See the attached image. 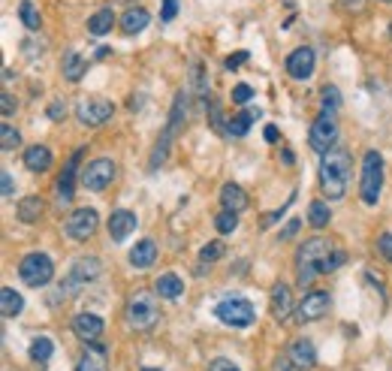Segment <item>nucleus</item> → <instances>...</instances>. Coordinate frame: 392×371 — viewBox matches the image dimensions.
<instances>
[{
    "mask_svg": "<svg viewBox=\"0 0 392 371\" xmlns=\"http://www.w3.org/2000/svg\"><path fill=\"white\" fill-rule=\"evenodd\" d=\"M350 182V154L344 148H332L320 157V187L329 199H341Z\"/></svg>",
    "mask_w": 392,
    "mask_h": 371,
    "instance_id": "nucleus-1",
    "label": "nucleus"
},
{
    "mask_svg": "<svg viewBox=\"0 0 392 371\" xmlns=\"http://www.w3.org/2000/svg\"><path fill=\"white\" fill-rule=\"evenodd\" d=\"M332 257V245L323 239V235H314L308 239L305 245L299 247L296 254V272H299V287L305 290L308 284H314V278L323 275V269H326V260Z\"/></svg>",
    "mask_w": 392,
    "mask_h": 371,
    "instance_id": "nucleus-2",
    "label": "nucleus"
},
{
    "mask_svg": "<svg viewBox=\"0 0 392 371\" xmlns=\"http://www.w3.org/2000/svg\"><path fill=\"white\" fill-rule=\"evenodd\" d=\"M380 190H384V154L372 148L362 157V182H360V196L365 206H377Z\"/></svg>",
    "mask_w": 392,
    "mask_h": 371,
    "instance_id": "nucleus-3",
    "label": "nucleus"
},
{
    "mask_svg": "<svg viewBox=\"0 0 392 371\" xmlns=\"http://www.w3.org/2000/svg\"><path fill=\"white\" fill-rule=\"evenodd\" d=\"M127 323L136 332H148L160 323V305L151 293H133L127 302Z\"/></svg>",
    "mask_w": 392,
    "mask_h": 371,
    "instance_id": "nucleus-4",
    "label": "nucleus"
},
{
    "mask_svg": "<svg viewBox=\"0 0 392 371\" xmlns=\"http://www.w3.org/2000/svg\"><path fill=\"white\" fill-rule=\"evenodd\" d=\"M215 317L220 323H227L232 326V329H248V326L256 320V311L248 299H242V296H227V299H220L218 305H215Z\"/></svg>",
    "mask_w": 392,
    "mask_h": 371,
    "instance_id": "nucleus-5",
    "label": "nucleus"
},
{
    "mask_svg": "<svg viewBox=\"0 0 392 371\" xmlns=\"http://www.w3.org/2000/svg\"><path fill=\"white\" fill-rule=\"evenodd\" d=\"M18 278L25 281L28 287H46L49 281L54 278V263H52V257L49 254H28L25 260L18 263Z\"/></svg>",
    "mask_w": 392,
    "mask_h": 371,
    "instance_id": "nucleus-6",
    "label": "nucleus"
},
{
    "mask_svg": "<svg viewBox=\"0 0 392 371\" xmlns=\"http://www.w3.org/2000/svg\"><path fill=\"white\" fill-rule=\"evenodd\" d=\"M308 142H311V148L317 151L320 157L329 154L335 148V142H338V121H335V115L320 112V115L314 118L311 130H308Z\"/></svg>",
    "mask_w": 392,
    "mask_h": 371,
    "instance_id": "nucleus-7",
    "label": "nucleus"
},
{
    "mask_svg": "<svg viewBox=\"0 0 392 371\" xmlns=\"http://www.w3.org/2000/svg\"><path fill=\"white\" fill-rule=\"evenodd\" d=\"M82 187L91 190V194H100V190H106L112 182H115V163L109 160V157H97L82 170Z\"/></svg>",
    "mask_w": 392,
    "mask_h": 371,
    "instance_id": "nucleus-8",
    "label": "nucleus"
},
{
    "mask_svg": "<svg viewBox=\"0 0 392 371\" xmlns=\"http://www.w3.org/2000/svg\"><path fill=\"white\" fill-rule=\"evenodd\" d=\"M97 227H100V218H97L94 208H76L64 223V230L73 242H88L97 232Z\"/></svg>",
    "mask_w": 392,
    "mask_h": 371,
    "instance_id": "nucleus-9",
    "label": "nucleus"
},
{
    "mask_svg": "<svg viewBox=\"0 0 392 371\" xmlns=\"http://www.w3.org/2000/svg\"><path fill=\"white\" fill-rule=\"evenodd\" d=\"M112 115H115V103H109V100H82L76 106V118L85 127H103Z\"/></svg>",
    "mask_w": 392,
    "mask_h": 371,
    "instance_id": "nucleus-10",
    "label": "nucleus"
},
{
    "mask_svg": "<svg viewBox=\"0 0 392 371\" xmlns=\"http://www.w3.org/2000/svg\"><path fill=\"white\" fill-rule=\"evenodd\" d=\"M332 308V296L326 293V290H311V293H305V299L299 302L296 308V320L299 323H311V320H320L326 317Z\"/></svg>",
    "mask_w": 392,
    "mask_h": 371,
    "instance_id": "nucleus-11",
    "label": "nucleus"
},
{
    "mask_svg": "<svg viewBox=\"0 0 392 371\" xmlns=\"http://www.w3.org/2000/svg\"><path fill=\"white\" fill-rule=\"evenodd\" d=\"M103 275V263L97 257H78L66 272V287H82V284H94Z\"/></svg>",
    "mask_w": 392,
    "mask_h": 371,
    "instance_id": "nucleus-12",
    "label": "nucleus"
},
{
    "mask_svg": "<svg viewBox=\"0 0 392 371\" xmlns=\"http://www.w3.org/2000/svg\"><path fill=\"white\" fill-rule=\"evenodd\" d=\"M82 154H85V148H78V151H73L70 154V160L64 163V170H61V175H58V199H61V206H70L73 202V187H76V170H78V160H82Z\"/></svg>",
    "mask_w": 392,
    "mask_h": 371,
    "instance_id": "nucleus-13",
    "label": "nucleus"
},
{
    "mask_svg": "<svg viewBox=\"0 0 392 371\" xmlns=\"http://www.w3.org/2000/svg\"><path fill=\"white\" fill-rule=\"evenodd\" d=\"M103 329H106V323H103V317H100V314H88V311H82V314H76V317H73V332H76L85 344L100 341Z\"/></svg>",
    "mask_w": 392,
    "mask_h": 371,
    "instance_id": "nucleus-14",
    "label": "nucleus"
},
{
    "mask_svg": "<svg viewBox=\"0 0 392 371\" xmlns=\"http://www.w3.org/2000/svg\"><path fill=\"white\" fill-rule=\"evenodd\" d=\"M314 66H317V58H314V49L299 46L296 52H290V58H287V73L293 76V78H299V82H305V78H311Z\"/></svg>",
    "mask_w": 392,
    "mask_h": 371,
    "instance_id": "nucleus-15",
    "label": "nucleus"
},
{
    "mask_svg": "<svg viewBox=\"0 0 392 371\" xmlns=\"http://www.w3.org/2000/svg\"><path fill=\"white\" fill-rule=\"evenodd\" d=\"M268 308H272V317L278 323H284L290 314H293V290H290V284H278L272 287V293H268Z\"/></svg>",
    "mask_w": 392,
    "mask_h": 371,
    "instance_id": "nucleus-16",
    "label": "nucleus"
},
{
    "mask_svg": "<svg viewBox=\"0 0 392 371\" xmlns=\"http://www.w3.org/2000/svg\"><path fill=\"white\" fill-rule=\"evenodd\" d=\"M133 230H136V215H133V211H127V208L112 211V218H109V235H112V242L130 239Z\"/></svg>",
    "mask_w": 392,
    "mask_h": 371,
    "instance_id": "nucleus-17",
    "label": "nucleus"
},
{
    "mask_svg": "<svg viewBox=\"0 0 392 371\" xmlns=\"http://www.w3.org/2000/svg\"><path fill=\"white\" fill-rule=\"evenodd\" d=\"M287 356H290V363H293L296 368H302V371H308V368L317 365V351H314V344L308 338H299V341L290 344Z\"/></svg>",
    "mask_w": 392,
    "mask_h": 371,
    "instance_id": "nucleus-18",
    "label": "nucleus"
},
{
    "mask_svg": "<svg viewBox=\"0 0 392 371\" xmlns=\"http://www.w3.org/2000/svg\"><path fill=\"white\" fill-rule=\"evenodd\" d=\"M76 371H109V363H106V347L103 344H88L85 347V356L78 359Z\"/></svg>",
    "mask_w": 392,
    "mask_h": 371,
    "instance_id": "nucleus-19",
    "label": "nucleus"
},
{
    "mask_svg": "<svg viewBox=\"0 0 392 371\" xmlns=\"http://www.w3.org/2000/svg\"><path fill=\"white\" fill-rule=\"evenodd\" d=\"M220 206L227 208V211H244L248 208V194H244V187L242 184H232V182H227L220 187Z\"/></svg>",
    "mask_w": 392,
    "mask_h": 371,
    "instance_id": "nucleus-20",
    "label": "nucleus"
},
{
    "mask_svg": "<svg viewBox=\"0 0 392 371\" xmlns=\"http://www.w3.org/2000/svg\"><path fill=\"white\" fill-rule=\"evenodd\" d=\"M25 166L37 175L49 172L52 170V151L46 148V145H30V148L25 151Z\"/></svg>",
    "mask_w": 392,
    "mask_h": 371,
    "instance_id": "nucleus-21",
    "label": "nucleus"
},
{
    "mask_svg": "<svg viewBox=\"0 0 392 371\" xmlns=\"http://www.w3.org/2000/svg\"><path fill=\"white\" fill-rule=\"evenodd\" d=\"M148 21H151L148 9L133 6V9H127V13H124V18H121V30H124L127 37H136V33H142L145 28H148Z\"/></svg>",
    "mask_w": 392,
    "mask_h": 371,
    "instance_id": "nucleus-22",
    "label": "nucleus"
},
{
    "mask_svg": "<svg viewBox=\"0 0 392 371\" xmlns=\"http://www.w3.org/2000/svg\"><path fill=\"white\" fill-rule=\"evenodd\" d=\"M42 211H46V202H42V196H25L16 206V218L21 223H37L42 218Z\"/></svg>",
    "mask_w": 392,
    "mask_h": 371,
    "instance_id": "nucleus-23",
    "label": "nucleus"
},
{
    "mask_svg": "<svg viewBox=\"0 0 392 371\" xmlns=\"http://www.w3.org/2000/svg\"><path fill=\"white\" fill-rule=\"evenodd\" d=\"M21 311H25V296H21L18 290H13V287L0 290V314H4L6 320H13V317H18Z\"/></svg>",
    "mask_w": 392,
    "mask_h": 371,
    "instance_id": "nucleus-24",
    "label": "nucleus"
},
{
    "mask_svg": "<svg viewBox=\"0 0 392 371\" xmlns=\"http://www.w3.org/2000/svg\"><path fill=\"white\" fill-rule=\"evenodd\" d=\"M61 70H64V78H66V82H73V85L82 82V76H85V70H88V58H82L78 52H66Z\"/></svg>",
    "mask_w": 392,
    "mask_h": 371,
    "instance_id": "nucleus-25",
    "label": "nucleus"
},
{
    "mask_svg": "<svg viewBox=\"0 0 392 371\" xmlns=\"http://www.w3.org/2000/svg\"><path fill=\"white\" fill-rule=\"evenodd\" d=\"M254 118H260V109H256V106H248L244 112H239V115H232V118H230V124H227V133H230V136H235V139H242L244 133L251 130Z\"/></svg>",
    "mask_w": 392,
    "mask_h": 371,
    "instance_id": "nucleus-26",
    "label": "nucleus"
},
{
    "mask_svg": "<svg viewBox=\"0 0 392 371\" xmlns=\"http://www.w3.org/2000/svg\"><path fill=\"white\" fill-rule=\"evenodd\" d=\"M178 136L175 130H170V127H163V133H160V139H157V145H154V154H151V163H148V170L154 172V170H160V166L166 163V157H170V148H172V139Z\"/></svg>",
    "mask_w": 392,
    "mask_h": 371,
    "instance_id": "nucleus-27",
    "label": "nucleus"
},
{
    "mask_svg": "<svg viewBox=\"0 0 392 371\" xmlns=\"http://www.w3.org/2000/svg\"><path fill=\"white\" fill-rule=\"evenodd\" d=\"M154 290H157V296H160V299H178L184 293V281L178 278L175 272H166V275L157 278Z\"/></svg>",
    "mask_w": 392,
    "mask_h": 371,
    "instance_id": "nucleus-28",
    "label": "nucleus"
},
{
    "mask_svg": "<svg viewBox=\"0 0 392 371\" xmlns=\"http://www.w3.org/2000/svg\"><path fill=\"white\" fill-rule=\"evenodd\" d=\"M154 260H157V245L151 239L136 242V247L130 251V266H136V269H148Z\"/></svg>",
    "mask_w": 392,
    "mask_h": 371,
    "instance_id": "nucleus-29",
    "label": "nucleus"
},
{
    "mask_svg": "<svg viewBox=\"0 0 392 371\" xmlns=\"http://www.w3.org/2000/svg\"><path fill=\"white\" fill-rule=\"evenodd\" d=\"M112 25H115V13H112V6H103V9H97V13L88 18V33H94V37H106V33H112Z\"/></svg>",
    "mask_w": 392,
    "mask_h": 371,
    "instance_id": "nucleus-30",
    "label": "nucleus"
},
{
    "mask_svg": "<svg viewBox=\"0 0 392 371\" xmlns=\"http://www.w3.org/2000/svg\"><path fill=\"white\" fill-rule=\"evenodd\" d=\"M329 220H332L329 202H323V199H314L311 206H308V223H311L314 230H323V227H329Z\"/></svg>",
    "mask_w": 392,
    "mask_h": 371,
    "instance_id": "nucleus-31",
    "label": "nucleus"
},
{
    "mask_svg": "<svg viewBox=\"0 0 392 371\" xmlns=\"http://www.w3.org/2000/svg\"><path fill=\"white\" fill-rule=\"evenodd\" d=\"M54 353V341L49 338V335H40V338L30 341V359L33 363H49Z\"/></svg>",
    "mask_w": 392,
    "mask_h": 371,
    "instance_id": "nucleus-32",
    "label": "nucleus"
},
{
    "mask_svg": "<svg viewBox=\"0 0 392 371\" xmlns=\"http://www.w3.org/2000/svg\"><path fill=\"white\" fill-rule=\"evenodd\" d=\"M18 18H21V25H25L28 30H40V28H42L40 9L33 6L30 0H21V4H18Z\"/></svg>",
    "mask_w": 392,
    "mask_h": 371,
    "instance_id": "nucleus-33",
    "label": "nucleus"
},
{
    "mask_svg": "<svg viewBox=\"0 0 392 371\" xmlns=\"http://www.w3.org/2000/svg\"><path fill=\"white\" fill-rule=\"evenodd\" d=\"M320 100H323V112H326V115H335V112L341 109V91L335 85H326L320 91Z\"/></svg>",
    "mask_w": 392,
    "mask_h": 371,
    "instance_id": "nucleus-34",
    "label": "nucleus"
},
{
    "mask_svg": "<svg viewBox=\"0 0 392 371\" xmlns=\"http://www.w3.org/2000/svg\"><path fill=\"white\" fill-rule=\"evenodd\" d=\"M215 227H218L220 235H230V232L239 230V215L223 208V211H218V215H215Z\"/></svg>",
    "mask_w": 392,
    "mask_h": 371,
    "instance_id": "nucleus-35",
    "label": "nucleus"
},
{
    "mask_svg": "<svg viewBox=\"0 0 392 371\" xmlns=\"http://www.w3.org/2000/svg\"><path fill=\"white\" fill-rule=\"evenodd\" d=\"M18 145H21L18 130L13 127V124H4V127H0V148H4V151H16Z\"/></svg>",
    "mask_w": 392,
    "mask_h": 371,
    "instance_id": "nucleus-36",
    "label": "nucleus"
},
{
    "mask_svg": "<svg viewBox=\"0 0 392 371\" xmlns=\"http://www.w3.org/2000/svg\"><path fill=\"white\" fill-rule=\"evenodd\" d=\"M223 254H227V245H223V242H208V245H203V251H199V260H203V263H218Z\"/></svg>",
    "mask_w": 392,
    "mask_h": 371,
    "instance_id": "nucleus-37",
    "label": "nucleus"
},
{
    "mask_svg": "<svg viewBox=\"0 0 392 371\" xmlns=\"http://www.w3.org/2000/svg\"><path fill=\"white\" fill-rule=\"evenodd\" d=\"M208 118H211V127H215V133H227V124L230 121H223V115H220V106L218 103H208Z\"/></svg>",
    "mask_w": 392,
    "mask_h": 371,
    "instance_id": "nucleus-38",
    "label": "nucleus"
},
{
    "mask_svg": "<svg viewBox=\"0 0 392 371\" xmlns=\"http://www.w3.org/2000/svg\"><path fill=\"white\" fill-rule=\"evenodd\" d=\"M254 100V88L251 85H235L232 88V103L235 106H244V103H251Z\"/></svg>",
    "mask_w": 392,
    "mask_h": 371,
    "instance_id": "nucleus-39",
    "label": "nucleus"
},
{
    "mask_svg": "<svg viewBox=\"0 0 392 371\" xmlns=\"http://www.w3.org/2000/svg\"><path fill=\"white\" fill-rule=\"evenodd\" d=\"M377 251H380V257H384L386 263H392V232H384L377 239Z\"/></svg>",
    "mask_w": 392,
    "mask_h": 371,
    "instance_id": "nucleus-40",
    "label": "nucleus"
},
{
    "mask_svg": "<svg viewBox=\"0 0 392 371\" xmlns=\"http://www.w3.org/2000/svg\"><path fill=\"white\" fill-rule=\"evenodd\" d=\"M208 371H242V368L235 365L232 359H223V356H218V359H211V363H208Z\"/></svg>",
    "mask_w": 392,
    "mask_h": 371,
    "instance_id": "nucleus-41",
    "label": "nucleus"
},
{
    "mask_svg": "<svg viewBox=\"0 0 392 371\" xmlns=\"http://www.w3.org/2000/svg\"><path fill=\"white\" fill-rule=\"evenodd\" d=\"M338 4V9H344V13H362L368 0H335Z\"/></svg>",
    "mask_w": 392,
    "mask_h": 371,
    "instance_id": "nucleus-42",
    "label": "nucleus"
},
{
    "mask_svg": "<svg viewBox=\"0 0 392 371\" xmlns=\"http://www.w3.org/2000/svg\"><path fill=\"white\" fill-rule=\"evenodd\" d=\"M0 184H4V196L6 199H13L16 196V182H13V172H0Z\"/></svg>",
    "mask_w": 392,
    "mask_h": 371,
    "instance_id": "nucleus-43",
    "label": "nucleus"
},
{
    "mask_svg": "<svg viewBox=\"0 0 392 371\" xmlns=\"http://www.w3.org/2000/svg\"><path fill=\"white\" fill-rule=\"evenodd\" d=\"M18 106H16V100H13V94H0V112H4V118H9V115H13V112H16Z\"/></svg>",
    "mask_w": 392,
    "mask_h": 371,
    "instance_id": "nucleus-44",
    "label": "nucleus"
},
{
    "mask_svg": "<svg viewBox=\"0 0 392 371\" xmlns=\"http://www.w3.org/2000/svg\"><path fill=\"white\" fill-rule=\"evenodd\" d=\"M248 58H251L248 52H232L230 58H227V70H239V66H242L244 61H248Z\"/></svg>",
    "mask_w": 392,
    "mask_h": 371,
    "instance_id": "nucleus-45",
    "label": "nucleus"
},
{
    "mask_svg": "<svg viewBox=\"0 0 392 371\" xmlns=\"http://www.w3.org/2000/svg\"><path fill=\"white\" fill-rule=\"evenodd\" d=\"M344 260H347V257H344V251H332V257L326 260V269H323V275H326V272H335V269H338Z\"/></svg>",
    "mask_w": 392,
    "mask_h": 371,
    "instance_id": "nucleus-46",
    "label": "nucleus"
},
{
    "mask_svg": "<svg viewBox=\"0 0 392 371\" xmlns=\"http://www.w3.org/2000/svg\"><path fill=\"white\" fill-rule=\"evenodd\" d=\"M175 13H178V0H163V13H160V18H163V21H172Z\"/></svg>",
    "mask_w": 392,
    "mask_h": 371,
    "instance_id": "nucleus-47",
    "label": "nucleus"
},
{
    "mask_svg": "<svg viewBox=\"0 0 392 371\" xmlns=\"http://www.w3.org/2000/svg\"><path fill=\"white\" fill-rule=\"evenodd\" d=\"M49 118H52V121H61V118H66V106L61 103V100H54V103L49 106Z\"/></svg>",
    "mask_w": 392,
    "mask_h": 371,
    "instance_id": "nucleus-48",
    "label": "nucleus"
},
{
    "mask_svg": "<svg viewBox=\"0 0 392 371\" xmlns=\"http://www.w3.org/2000/svg\"><path fill=\"white\" fill-rule=\"evenodd\" d=\"M299 227H302V220H299V218H293V220L287 223V230L281 232V242H287V239H293V235L299 232Z\"/></svg>",
    "mask_w": 392,
    "mask_h": 371,
    "instance_id": "nucleus-49",
    "label": "nucleus"
},
{
    "mask_svg": "<svg viewBox=\"0 0 392 371\" xmlns=\"http://www.w3.org/2000/svg\"><path fill=\"white\" fill-rule=\"evenodd\" d=\"M278 371H302V368H296L290 363V356H284V359H278Z\"/></svg>",
    "mask_w": 392,
    "mask_h": 371,
    "instance_id": "nucleus-50",
    "label": "nucleus"
},
{
    "mask_svg": "<svg viewBox=\"0 0 392 371\" xmlns=\"http://www.w3.org/2000/svg\"><path fill=\"white\" fill-rule=\"evenodd\" d=\"M266 142H278V127H275V124H268V127H266Z\"/></svg>",
    "mask_w": 392,
    "mask_h": 371,
    "instance_id": "nucleus-51",
    "label": "nucleus"
},
{
    "mask_svg": "<svg viewBox=\"0 0 392 371\" xmlns=\"http://www.w3.org/2000/svg\"><path fill=\"white\" fill-rule=\"evenodd\" d=\"M142 371H163V368H142Z\"/></svg>",
    "mask_w": 392,
    "mask_h": 371,
    "instance_id": "nucleus-52",
    "label": "nucleus"
},
{
    "mask_svg": "<svg viewBox=\"0 0 392 371\" xmlns=\"http://www.w3.org/2000/svg\"><path fill=\"white\" fill-rule=\"evenodd\" d=\"M389 37H392V25H389Z\"/></svg>",
    "mask_w": 392,
    "mask_h": 371,
    "instance_id": "nucleus-53",
    "label": "nucleus"
},
{
    "mask_svg": "<svg viewBox=\"0 0 392 371\" xmlns=\"http://www.w3.org/2000/svg\"><path fill=\"white\" fill-rule=\"evenodd\" d=\"M384 4H392V0H384Z\"/></svg>",
    "mask_w": 392,
    "mask_h": 371,
    "instance_id": "nucleus-54",
    "label": "nucleus"
}]
</instances>
